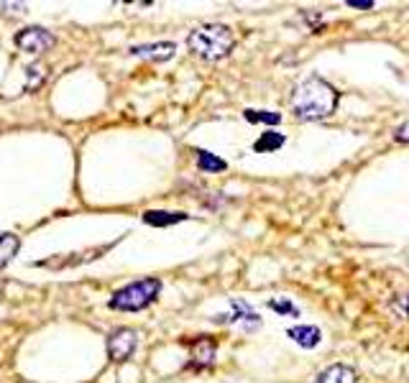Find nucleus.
Here are the masks:
<instances>
[{"mask_svg": "<svg viewBox=\"0 0 409 383\" xmlns=\"http://www.w3.org/2000/svg\"><path fill=\"white\" fill-rule=\"evenodd\" d=\"M338 105V89L327 85L320 77H310L297 87L292 97V113L299 120H322L335 110Z\"/></svg>", "mask_w": 409, "mask_h": 383, "instance_id": "obj_1", "label": "nucleus"}, {"mask_svg": "<svg viewBox=\"0 0 409 383\" xmlns=\"http://www.w3.org/2000/svg\"><path fill=\"white\" fill-rule=\"evenodd\" d=\"M243 118L248 123H266V126H279L282 123V115L279 113H268V110H243Z\"/></svg>", "mask_w": 409, "mask_h": 383, "instance_id": "obj_14", "label": "nucleus"}, {"mask_svg": "<svg viewBox=\"0 0 409 383\" xmlns=\"http://www.w3.org/2000/svg\"><path fill=\"white\" fill-rule=\"evenodd\" d=\"M315 383H356V373L348 366H330L322 370Z\"/></svg>", "mask_w": 409, "mask_h": 383, "instance_id": "obj_11", "label": "nucleus"}, {"mask_svg": "<svg viewBox=\"0 0 409 383\" xmlns=\"http://www.w3.org/2000/svg\"><path fill=\"white\" fill-rule=\"evenodd\" d=\"M174 52H177V46L171 44V41H157V44H143L131 49L134 57H141V59L149 62H166L174 57Z\"/></svg>", "mask_w": 409, "mask_h": 383, "instance_id": "obj_7", "label": "nucleus"}, {"mask_svg": "<svg viewBox=\"0 0 409 383\" xmlns=\"http://www.w3.org/2000/svg\"><path fill=\"white\" fill-rule=\"evenodd\" d=\"M215 340L210 338H200L192 342V366L194 368H205V366H210V363L215 361Z\"/></svg>", "mask_w": 409, "mask_h": 383, "instance_id": "obj_8", "label": "nucleus"}, {"mask_svg": "<svg viewBox=\"0 0 409 383\" xmlns=\"http://www.w3.org/2000/svg\"><path fill=\"white\" fill-rule=\"evenodd\" d=\"M348 6L350 8H373V0H348Z\"/></svg>", "mask_w": 409, "mask_h": 383, "instance_id": "obj_20", "label": "nucleus"}, {"mask_svg": "<svg viewBox=\"0 0 409 383\" xmlns=\"http://www.w3.org/2000/svg\"><path fill=\"white\" fill-rule=\"evenodd\" d=\"M110 251V243L108 245H97V248H89V251H82V253H64V256H52L46 258V261H36V268H52V271H62V268H77L82 263H89V261H95L100 253Z\"/></svg>", "mask_w": 409, "mask_h": 383, "instance_id": "obj_4", "label": "nucleus"}, {"mask_svg": "<svg viewBox=\"0 0 409 383\" xmlns=\"http://www.w3.org/2000/svg\"><path fill=\"white\" fill-rule=\"evenodd\" d=\"M294 342H297L299 347H317L320 345V340H322V335H320V330L317 327H310V324H299V327H289V332H287Z\"/></svg>", "mask_w": 409, "mask_h": 383, "instance_id": "obj_10", "label": "nucleus"}, {"mask_svg": "<svg viewBox=\"0 0 409 383\" xmlns=\"http://www.w3.org/2000/svg\"><path fill=\"white\" fill-rule=\"evenodd\" d=\"M57 44L52 31L41 29V26H29L15 34V46H21L23 52L38 54V52H49L52 46Z\"/></svg>", "mask_w": 409, "mask_h": 383, "instance_id": "obj_5", "label": "nucleus"}, {"mask_svg": "<svg viewBox=\"0 0 409 383\" xmlns=\"http://www.w3.org/2000/svg\"><path fill=\"white\" fill-rule=\"evenodd\" d=\"M231 307L238 312V315H220V317H217V322H231L233 324V322H238V319H243L245 327H259V324H261L259 315H256V312H253L251 307L243 302V299H233Z\"/></svg>", "mask_w": 409, "mask_h": 383, "instance_id": "obj_9", "label": "nucleus"}, {"mask_svg": "<svg viewBox=\"0 0 409 383\" xmlns=\"http://www.w3.org/2000/svg\"><path fill=\"white\" fill-rule=\"evenodd\" d=\"M394 138L402 140V143H409V123H404V126H399L394 131Z\"/></svg>", "mask_w": 409, "mask_h": 383, "instance_id": "obj_19", "label": "nucleus"}, {"mask_svg": "<svg viewBox=\"0 0 409 383\" xmlns=\"http://www.w3.org/2000/svg\"><path fill=\"white\" fill-rule=\"evenodd\" d=\"M233 31L228 26H220V23H210V26H200L194 29L189 36H187V46L192 49L197 57L208 62H217L228 57L233 52Z\"/></svg>", "mask_w": 409, "mask_h": 383, "instance_id": "obj_2", "label": "nucleus"}, {"mask_svg": "<svg viewBox=\"0 0 409 383\" xmlns=\"http://www.w3.org/2000/svg\"><path fill=\"white\" fill-rule=\"evenodd\" d=\"M185 212H162V210H149L143 212V222L146 225H154V228H166V225H174V222H185Z\"/></svg>", "mask_w": 409, "mask_h": 383, "instance_id": "obj_12", "label": "nucleus"}, {"mask_svg": "<svg viewBox=\"0 0 409 383\" xmlns=\"http://www.w3.org/2000/svg\"><path fill=\"white\" fill-rule=\"evenodd\" d=\"M136 345H138V335H136L134 330H128V327H120V330H115L110 338H108V355H110L115 363L128 361V358L134 355Z\"/></svg>", "mask_w": 409, "mask_h": 383, "instance_id": "obj_6", "label": "nucleus"}, {"mask_svg": "<svg viewBox=\"0 0 409 383\" xmlns=\"http://www.w3.org/2000/svg\"><path fill=\"white\" fill-rule=\"evenodd\" d=\"M284 146V136L282 133H276V131H268V133H264L259 140H256V151L259 154H264V151H276V148H282Z\"/></svg>", "mask_w": 409, "mask_h": 383, "instance_id": "obj_15", "label": "nucleus"}, {"mask_svg": "<svg viewBox=\"0 0 409 383\" xmlns=\"http://www.w3.org/2000/svg\"><path fill=\"white\" fill-rule=\"evenodd\" d=\"M268 307H271L274 312H282V315H292V317H297V315H299L297 307H294L292 302H287V299H271V302H268Z\"/></svg>", "mask_w": 409, "mask_h": 383, "instance_id": "obj_17", "label": "nucleus"}, {"mask_svg": "<svg viewBox=\"0 0 409 383\" xmlns=\"http://www.w3.org/2000/svg\"><path fill=\"white\" fill-rule=\"evenodd\" d=\"M407 315H409V307H407Z\"/></svg>", "mask_w": 409, "mask_h": 383, "instance_id": "obj_21", "label": "nucleus"}, {"mask_svg": "<svg viewBox=\"0 0 409 383\" xmlns=\"http://www.w3.org/2000/svg\"><path fill=\"white\" fill-rule=\"evenodd\" d=\"M21 248V240L13 233H0V268H6Z\"/></svg>", "mask_w": 409, "mask_h": 383, "instance_id": "obj_13", "label": "nucleus"}, {"mask_svg": "<svg viewBox=\"0 0 409 383\" xmlns=\"http://www.w3.org/2000/svg\"><path fill=\"white\" fill-rule=\"evenodd\" d=\"M29 72H31V77H34V80L29 82V87H31V89L36 87L38 82H44V80H46V66L34 64V66H29Z\"/></svg>", "mask_w": 409, "mask_h": 383, "instance_id": "obj_18", "label": "nucleus"}, {"mask_svg": "<svg viewBox=\"0 0 409 383\" xmlns=\"http://www.w3.org/2000/svg\"><path fill=\"white\" fill-rule=\"evenodd\" d=\"M197 166L202 171H225L228 164L223 159H217L215 154H208V151H197Z\"/></svg>", "mask_w": 409, "mask_h": 383, "instance_id": "obj_16", "label": "nucleus"}, {"mask_svg": "<svg viewBox=\"0 0 409 383\" xmlns=\"http://www.w3.org/2000/svg\"><path fill=\"white\" fill-rule=\"evenodd\" d=\"M159 289H162V281L159 279L134 281V284L118 289V291L110 296V310H118V312L146 310V307L159 296Z\"/></svg>", "mask_w": 409, "mask_h": 383, "instance_id": "obj_3", "label": "nucleus"}]
</instances>
